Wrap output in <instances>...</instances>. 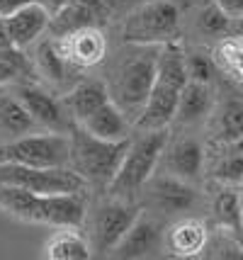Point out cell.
Returning <instances> with one entry per match:
<instances>
[{
    "label": "cell",
    "instance_id": "obj_2",
    "mask_svg": "<svg viewBox=\"0 0 243 260\" xmlns=\"http://www.w3.org/2000/svg\"><path fill=\"white\" fill-rule=\"evenodd\" d=\"M161 46V44H158ZM158 46L151 44H129L127 54L117 61L110 78V98L127 119H136L156 83V56Z\"/></svg>",
    "mask_w": 243,
    "mask_h": 260
},
{
    "label": "cell",
    "instance_id": "obj_10",
    "mask_svg": "<svg viewBox=\"0 0 243 260\" xmlns=\"http://www.w3.org/2000/svg\"><path fill=\"white\" fill-rule=\"evenodd\" d=\"M149 202L153 209H158L163 214H178L192 209L197 202V192L187 180H180L170 173L165 175H151L149 182L144 185Z\"/></svg>",
    "mask_w": 243,
    "mask_h": 260
},
{
    "label": "cell",
    "instance_id": "obj_34",
    "mask_svg": "<svg viewBox=\"0 0 243 260\" xmlns=\"http://www.w3.org/2000/svg\"><path fill=\"white\" fill-rule=\"evenodd\" d=\"M27 3L29 0H0V17H10L12 12H17Z\"/></svg>",
    "mask_w": 243,
    "mask_h": 260
},
{
    "label": "cell",
    "instance_id": "obj_22",
    "mask_svg": "<svg viewBox=\"0 0 243 260\" xmlns=\"http://www.w3.org/2000/svg\"><path fill=\"white\" fill-rule=\"evenodd\" d=\"M95 22H97V10L95 8L85 5L81 0H71L63 8H58L56 12H51L47 32L56 39V37H63V34L73 32V29H81V27H88V24Z\"/></svg>",
    "mask_w": 243,
    "mask_h": 260
},
{
    "label": "cell",
    "instance_id": "obj_24",
    "mask_svg": "<svg viewBox=\"0 0 243 260\" xmlns=\"http://www.w3.org/2000/svg\"><path fill=\"white\" fill-rule=\"evenodd\" d=\"M34 119L15 92H0V132L10 136H24L34 129Z\"/></svg>",
    "mask_w": 243,
    "mask_h": 260
},
{
    "label": "cell",
    "instance_id": "obj_5",
    "mask_svg": "<svg viewBox=\"0 0 243 260\" xmlns=\"http://www.w3.org/2000/svg\"><path fill=\"white\" fill-rule=\"evenodd\" d=\"M180 27V8L173 0H146L127 17L122 37L127 44L158 46L170 42Z\"/></svg>",
    "mask_w": 243,
    "mask_h": 260
},
{
    "label": "cell",
    "instance_id": "obj_26",
    "mask_svg": "<svg viewBox=\"0 0 243 260\" xmlns=\"http://www.w3.org/2000/svg\"><path fill=\"white\" fill-rule=\"evenodd\" d=\"M214 63L226 71L233 80L243 83V37H226L221 39L219 46L214 49Z\"/></svg>",
    "mask_w": 243,
    "mask_h": 260
},
{
    "label": "cell",
    "instance_id": "obj_35",
    "mask_svg": "<svg viewBox=\"0 0 243 260\" xmlns=\"http://www.w3.org/2000/svg\"><path fill=\"white\" fill-rule=\"evenodd\" d=\"M8 46H12L10 34H8V22H5V17H0V49H8Z\"/></svg>",
    "mask_w": 243,
    "mask_h": 260
},
{
    "label": "cell",
    "instance_id": "obj_11",
    "mask_svg": "<svg viewBox=\"0 0 243 260\" xmlns=\"http://www.w3.org/2000/svg\"><path fill=\"white\" fill-rule=\"evenodd\" d=\"M178 98H180V88H173L168 83L156 80L151 88L149 98L141 107L139 117L134 119V126L139 132H156V129H165L175 119V110H178Z\"/></svg>",
    "mask_w": 243,
    "mask_h": 260
},
{
    "label": "cell",
    "instance_id": "obj_39",
    "mask_svg": "<svg viewBox=\"0 0 243 260\" xmlns=\"http://www.w3.org/2000/svg\"><path fill=\"white\" fill-rule=\"evenodd\" d=\"M238 207H241V216H243V192H238Z\"/></svg>",
    "mask_w": 243,
    "mask_h": 260
},
{
    "label": "cell",
    "instance_id": "obj_17",
    "mask_svg": "<svg viewBox=\"0 0 243 260\" xmlns=\"http://www.w3.org/2000/svg\"><path fill=\"white\" fill-rule=\"evenodd\" d=\"M83 129H88L93 136L107 139V141H122L129 139V119L112 100L100 105L95 112H90L83 122H78Z\"/></svg>",
    "mask_w": 243,
    "mask_h": 260
},
{
    "label": "cell",
    "instance_id": "obj_1",
    "mask_svg": "<svg viewBox=\"0 0 243 260\" xmlns=\"http://www.w3.org/2000/svg\"><path fill=\"white\" fill-rule=\"evenodd\" d=\"M0 209L20 221L47 224L54 229H81L88 214L83 192L37 194L20 185H5V182H0Z\"/></svg>",
    "mask_w": 243,
    "mask_h": 260
},
{
    "label": "cell",
    "instance_id": "obj_30",
    "mask_svg": "<svg viewBox=\"0 0 243 260\" xmlns=\"http://www.w3.org/2000/svg\"><path fill=\"white\" fill-rule=\"evenodd\" d=\"M214 178L221 182H241L243 180V151H233L214 166Z\"/></svg>",
    "mask_w": 243,
    "mask_h": 260
},
{
    "label": "cell",
    "instance_id": "obj_33",
    "mask_svg": "<svg viewBox=\"0 0 243 260\" xmlns=\"http://www.w3.org/2000/svg\"><path fill=\"white\" fill-rule=\"evenodd\" d=\"M214 5H219L221 10L226 12L231 20H238L243 17V0H212Z\"/></svg>",
    "mask_w": 243,
    "mask_h": 260
},
{
    "label": "cell",
    "instance_id": "obj_12",
    "mask_svg": "<svg viewBox=\"0 0 243 260\" xmlns=\"http://www.w3.org/2000/svg\"><path fill=\"white\" fill-rule=\"evenodd\" d=\"M12 92L27 107V112L32 114L37 126H44L49 132H63L66 129V112L47 90L37 88L32 83H20Z\"/></svg>",
    "mask_w": 243,
    "mask_h": 260
},
{
    "label": "cell",
    "instance_id": "obj_18",
    "mask_svg": "<svg viewBox=\"0 0 243 260\" xmlns=\"http://www.w3.org/2000/svg\"><path fill=\"white\" fill-rule=\"evenodd\" d=\"M212 88L209 83H197V80H187L180 88V98H178V110H175V119L180 124H195L202 117H207L212 110Z\"/></svg>",
    "mask_w": 243,
    "mask_h": 260
},
{
    "label": "cell",
    "instance_id": "obj_29",
    "mask_svg": "<svg viewBox=\"0 0 243 260\" xmlns=\"http://www.w3.org/2000/svg\"><path fill=\"white\" fill-rule=\"evenodd\" d=\"M197 27H199V32L209 34V37L229 34V29H231V17L221 10L219 5L212 3L207 8H202L199 17H197Z\"/></svg>",
    "mask_w": 243,
    "mask_h": 260
},
{
    "label": "cell",
    "instance_id": "obj_37",
    "mask_svg": "<svg viewBox=\"0 0 243 260\" xmlns=\"http://www.w3.org/2000/svg\"><path fill=\"white\" fill-rule=\"evenodd\" d=\"M229 34L243 37V17H238V20H231V29H229Z\"/></svg>",
    "mask_w": 243,
    "mask_h": 260
},
{
    "label": "cell",
    "instance_id": "obj_19",
    "mask_svg": "<svg viewBox=\"0 0 243 260\" xmlns=\"http://www.w3.org/2000/svg\"><path fill=\"white\" fill-rule=\"evenodd\" d=\"M107 100H112L110 90H107V83H102V80H81L66 95V110L76 122H83L88 114L95 112Z\"/></svg>",
    "mask_w": 243,
    "mask_h": 260
},
{
    "label": "cell",
    "instance_id": "obj_27",
    "mask_svg": "<svg viewBox=\"0 0 243 260\" xmlns=\"http://www.w3.org/2000/svg\"><path fill=\"white\" fill-rule=\"evenodd\" d=\"M29 73H32V63L27 61L22 49H17V46L0 49V85L29 76Z\"/></svg>",
    "mask_w": 243,
    "mask_h": 260
},
{
    "label": "cell",
    "instance_id": "obj_23",
    "mask_svg": "<svg viewBox=\"0 0 243 260\" xmlns=\"http://www.w3.org/2000/svg\"><path fill=\"white\" fill-rule=\"evenodd\" d=\"M156 80L168 83L173 88H183L187 83V71H185V51L180 44L170 39L158 46V56H156Z\"/></svg>",
    "mask_w": 243,
    "mask_h": 260
},
{
    "label": "cell",
    "instance_id": "obj_20",
    "mask_svg": "<svg viewBox=\"0 0 243 260\" xmlns=\"http://www.w3.org/2000/svg\"><path fill=\"white\" fill-rule=\"evenodd\" d=\"M42 255L47 260H88L93 253L88 246V238H83L76 229L61 226L49 236Z\"/></svg>",
    "mask_w": 243,
    "mask_h": 260
},
{
    "label": "cell",
    "instance_id": "obj_14",
    "mask_svg": "<svg viewBox=\"0 0 243 260\" xmlns=\"http://www.w3.org/2000/svg\"><path fill=\"white\" fill-rule=\"evenodd\" d=\"M161 224L149 214H141L134 219V224L127 229V234L122 236V241L115 246L117 258H146L153 250L161 246Z\"/></svg>",
    "mask_w": 243,
    "mask_h": 260
},
{
    "label": "cell",
    "instance_id": "obj_28",
    "mask_svg": "<svg viewBox=\"0 0 243 260\" xmlns=\"http://www.w3.org/2000/svg\"><path fill=\"white\" fill-rule=\"evenodd\" d=\"M214 216L224 229H238L243 226L241 207H238V192L233 190H224L217 194L214 200Z\"/></svg>",
    "mask_w": 243,
    "mask_h": 260
},
{
    "label": "cell",
    "instance_id": "obj_36",
    "mask_svg": "<svg viewBox=\"0 0 243 260\" xmlns=\"http://www.w3.org/2000/svg\"><path fill=\"white\" fill-rule=\"evenodd\" d=\"M39 3H42L49 12H56L58 8H63V5H66V3H71V0H39Z\"/></svg>",
    "mask_w": 243,
    "mask_h": 260
},
{
    "label": "cell",
    "instance_id": "obj_7",
    "mask_svg": "<svg viewBox=\"0 0 243 260\" xmlns=\"http://www.w3.org/2000/svg\"><path fill=\"white\" fill-rule=\"evenodd\" d=\"M0 182L20 185L37 194H63V192H85L88 182L68 166L58 168H32L20 163L0 160Z\"/></svg>",
    "mask_w": 243,
    "mask_h": 260
},
{
    "label": "cell",
    "instance_id": "obj_25",
    "mask_svg": "<svg viewBox=\"0 0 243 260\" xmlns=\"http://www.w3.org/2000/svg\"><path fill=\"white\" fill-rule=\"evenodd\" d=\"M217 136L224 144H238L243 141V102L226 100L217 114Z\"/></svg>",
    "mask_w": 243,
    "mask_h": 260
},
{
    "label": "cell",
    "instance_id": "obj_8",
    "mask_svg": "<svg viewBox=\"0 0 243 260\" xmlns=\"http://www.w3.org/2000/svg\"><path fill=\"white\" fill-rule=\"evenodd\" d=\"M136 216H139V209L129 200L110 197L107 202L97 204L93 214H85L90 253H97V255L112 253L115 246L122 241V236L127 234V229L134 224Z\"/></svg>",
    "mask_w": 243,
    "mask_h": 260
},
{
    "label": "cell",
    "instance_id": "obj_3",
    "mask_svg": "<svg viewBox=\"0 0 243 260\" xmlns=\"http://www.w3.org/2000/svg\"><path fill=\"white\" fill-rule=\"evenodd\" d=\"M168 144V132L156 129V132H141L139 139L129 141V148L124 158L117 168L115 178L107 185V194L117 200H129L136 192L144 190V185L156 173V166L163 156V148Z\"/></svg>",
    "mask_w": 243,
    "mask_h": 260
},
{
    "label": "cell",
    "instance_id": "obj_31",
    "mask_svg": "<svg viewBox=\"0 0 243 260\" xmlns=\"http://www.w3.org/2000/svg\"><path fill=\"white\" fill-rule=\"evenodd\" d=\"M185 71H187V80L212 83V78H214V61L204 56V54H185Z\"/></svg>",
    "mask_w": 243,
    "mask_h": 260
},
{
    "label": "cell",
    "instance_id": "obj_21",
    "mask_svg": "<svg viewBox=\"0 0 243 260\" xmlns=\"http://www.w3.org/2000/svg\"><path fill=\"white\" fill-rule=\"evenodd\" d=\"M32 61H34L37 73L47 80V83H51V85H63V83L76 73V68L71 66V63H66V58L58 54L54 39H42V42L34 46Z\"/></svg>",
    "mask_w": 243,
    "mask_h": 260
},
{
    "label": "cell",
    "instance_id": "obj_4",
    "mask_svg": "<svg viewBox=\"0 0 243 260\" xmlns=\"http://www.w3.org/2000/svg\"><path fill=\"white\" fill-rule=\"evenodd\" d=\"M71 141V156L68 166L85 182H95V185H110L115 178L119 163L124 158L131 139H122V141H107L100 136H93L88 129L81 124L68 134Z\"/></svg>",
    "mask_w": 243,
    "mask_h": 260
},
{
    "label": "cell",
    "instance_id": "obj_6",
    "mask_svg": "<svg viewBox=\"0 0 243 260\" xmlns=\"http://www.w3.org/2000/svg\"><path fill=\"white\" fill-rule=\"evenodd\" d=\"M71 141L63 132H49V134L17 136L0 146V160L32 166V168H58L68 166Z\"/></svg>",
    "mask_w": 243,
    "mask_h": 260
},
{
    "label": "cell",
    "instance_id": "obj_15",
    "mask_svg": "<svg viewBox=\"0 0 243 260\" xmlns=\"http://www.w3.org/2000/svg\"><path fill=\"white\" fill-rule=\"evenodd\" d=\"M209 231L199 219H180L165 231L163 246L173 258H195L207 248Z\"/></svg>",
    "mask_w": 243,
    "mask_h": 260
},
{
    "label": "cell",
    "instance_id": "obj_38",
    "mask_svg": "<svg viewBox=\"0 0 243 260\" xmlns=\"http://www.w3.org/2000/svg\"><path fill=\"white\" fill-rule=\"evenodd\" d=\"M122 3H127V0H102L105 8H107V5H110V8H117V5H122Z\"/></svg>",
    "mask_w": 243,
    "mask_h": 260
},
{
    "label": "cell",
    "instance_id": "obj_9",
    "mask_svg": "<svg viewBox=\"0 0 243 260\" xmlns=\"http://www.w3.org/2000/svg\"><path fill=\"white\" fill-rule=\"evenodd\" d=\"M54 44H56L58 54L66 58V63H71L76 71L100 66L107 56V39H105L102 29H97L95 24H88V27L73 29L63 37H56Z\"/></svg>",
    "mask_w": 243,
    "mask_h": 260
},
{
    "label": "cell",
    "instance_id": "obj_32",
    "mask_svg": "<svg viewBox=\"0 0 243 260\" xmlns=\"http://www.w3.org/2000/svg\"><path fill=\"white\" fill-rule=\"evenodd\" d=\"M204 250H212L209 253L212 258H243V248L231 236H226V234H219L217 238H209Z\"/></svg>",
    "mask_w": 243,
    "mask_h": 260
},
{
    "label": "cell",
    "instance_id": "obj_16",
    "mask_svg": "<svg viewBox=\"0 0 243 260\" xmlns=\"http://www.w3.org/2000/svg\"><path fill=\"white\" fill-rule=\"evenodd\" d=\"M163 160H165V173H170L180 180L192 182L199 178L202 173V160H204V151H202V144L192 139V136H183L173 141L170 146L165 144L163 148Z\"/></svg>",
    "mask_w": 243,
    "mask_h": 260
},
{
    "label": "cell",
    "instance_id": "obj_13",
    "mask_svg": "<svg viewBox=\"0 0 243 260\" xmlns=\"http://www.w3.org/2000/svg\"><path fill=\"white\" fill-rule=\"evenodd\" d=\"M49 17H51V12L39 0H29L17 12H12L10 17H5L12 46L27 49L29 44H34L37 39L47 32Z\"/></svg>",
    "mask_w": 243,
    "mask_h": 260
}]
</instances>
